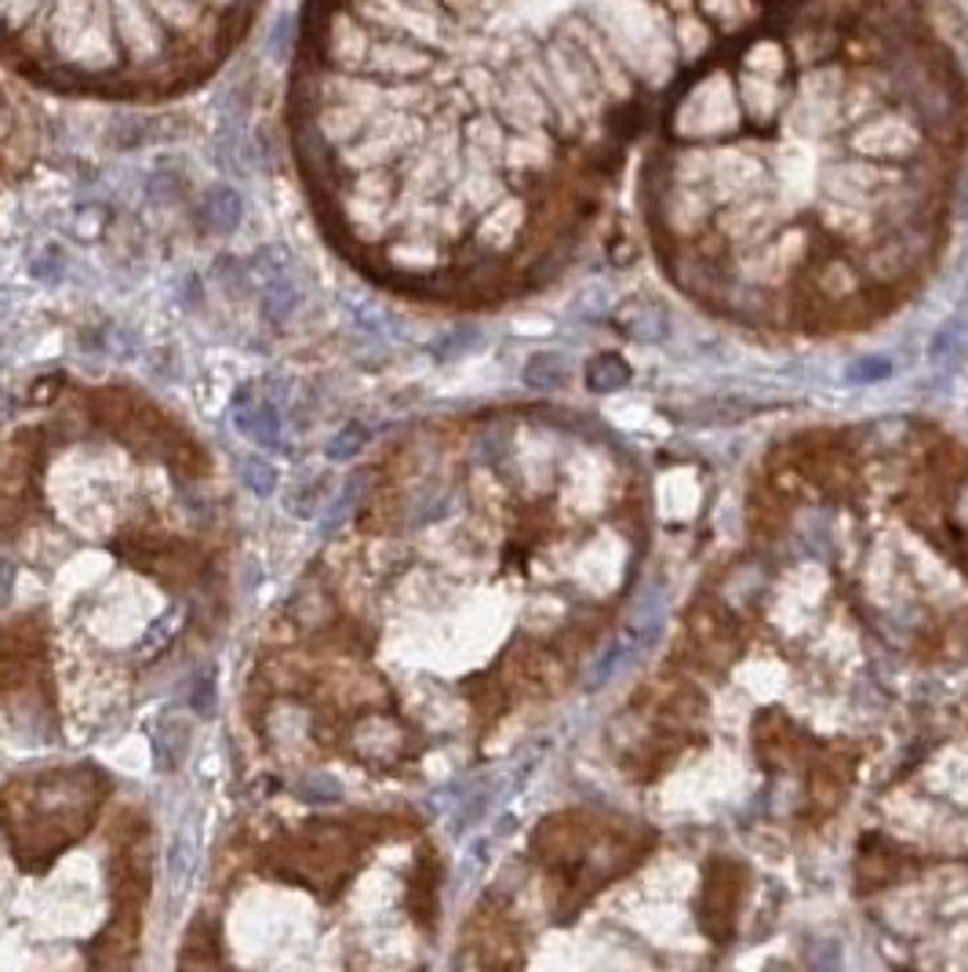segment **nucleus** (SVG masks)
Wrapping results in <instances>:
<instances>
[{"label":"nucleus","instance_id":"f257e3e1","mask_svg":"<svg viewBox=\"0 0 968 972\" xmlns=\"http://www.w3.org/2000/svg\"><path fill=\"white\" fill-rule=\"evenodd\" d=\"M805 0H306L295 157L339 230L499 252L583 208L663 106Z\"/></svg>","mask_w":968,"mask_h":972},{"label":"nucleus","instance_id":"f03ea898","mask_svg":"<svg viewBox=\"0 0 968 972\" xmlns=\"http://www.w3.org/2000/svg\"><path fill=\"white\" fill-rule=\"evenodd\" d=\"M267 0H0V58L55 95L164 102L211 80Z\"/></svg>","mask_w":968,"mask_h":972},{"label":"nucleus","instance_id":"7ed1b4c3","mask_svg":"<svg viewBox=\"0 0 968 972\" xmlns=\"http://www.w3.org/2000/svg\"><path fill=\"white\" fill-rule=\"evenodd\" d=\"M230 412H233V426L244 441H252L255 448H278L281 441V412L278 405L259 394L255 383H244L237 394L230 397Z\"/></svg>","mask_w":968,"mask_h":972},{"label":"nucleus","instance_id":"20e7f679","mask_svg":"<svg viewBox=\"0 0 968 972\" xmlns=\"http://www.w3.org/2000/svg\"><path fill=\"white\" fill-rule=\"evenodd\" d=\"M244 222V197L241 189L230 186V183H219V186H208L205 194H200V205H197V227L211 233V237H230L241 230Z\"/></svg>","mask_w":968,"mask_h":972},{"label":"nucleus","instance_id":"39448f33","mask_svg":"<svg viewBox=\"0 0 968 972\" xmlns=\"http://www.w3.org/2000/svg\"><path fill=\"white\" fill-rule=\"evenodd\" d=\"M197 856H200L197 820H194V816H186V820L178 823V831L172 834V841H168V882H172L175 893H183V888L189 885V878H194Z\"/></svg>","mask_w":968,"mask_h":972},{"label":"nucleus","instance_id":"423d86ee","mask_svg":"<svg viewBox=\"0 0 968 972\" xmlns=\"http://www.w3.org/2000/svg\"><path fill=\"white\" fill-rule=\"evenodd\" d=\"M298 299H303V292H298V284L292 281V274L267 281V284H262V295H259L262 321H270L273 328L289 325V317L298 310Z\"/></svg>","mask_w":968,"mask_h":972},{"label":"nucleus","instance_id":"0eeeda50","mask_svg":"<svg viewBox=\"0 0 968 972\" xmlns=\"http://www.w3.org/2000/svg\"><path fill=\"white\" fill-rule=\"evenodd\" d=\"M521 379H524V386H529V390H543V394H550V390H561L568 383V364H565L561 353L540 350V353H532L529 364H524Z\"/></svg>","mask_w":968,"mask_h":972},{"label":"nucleus","instance_id":"6e6552de","mask_svg":"<svg viewBox=\"0 0 968 972\" xmlns=\"http://www.w3.org/2000/svg\"><path fill=\"white\" fill-rule=\"evenodd\" d=\"M630 383V364L616 353H601L587 364V390L594 394H616Z\"/></svg>","mask_w":968,"mask_h":972},{"label":"nucleus","instance_id":"1a4fd4ad","mask_svg":"<svg viewBox=\"0 0 968 972\" xmlns=\"http://www.w3.org/2000/svg\"><path fill=\"white\" fill-rule=\"evenodd\" d=\"M241 484L252 495H259V500H270V495L278 492V484H281V473H278V467L270 463V459H262L255 452V456L241 459Z\"/></svg>","mask_w":968,"mask_h":972},{"label":"nucleus","instance_id":"9d476101","mask_svg":"<svg viewBox=\"0 0 968 972\" xmlns=\"http://www.w3.org/2000/svg\"><path fill=\"white\" fill-rule=\"evenodd\" d=\"M295 794L309 805H336V801H342V784L328 773H306L295 784Z\"/></svg>","mask_w":968,"mask_h":972},{"label":"nucleus","instance_id":"9b49d317","mask_svg":"<svg viewBox=\"0 0 968 972\" xmlns=\"http://www.w3.org/2000/svg\"><path fill=\"white\" fill-rule=\"evenodd\" d=\"M368 437H372V434H368L365 423H346L342 430L328 441L325 456L331 459V463H346V459H354L368 445Z\"/></svg>","mask_w":968,"mask_h":972},{"label":"nucleus","instance_id":"f8f14e48","mask_svg":"<svg viewBox=\"0 0 968 972\" xmlns=\"http://www.w3.org/2000/svg\"><path fill=\"white\" fill-rule=\"evenodd\" d=\"M248 270H252V277L255 281H273V277H284L292 270V255L284 252V248H278V244H267V248H259V252L252 255V263H248Z\"/></svg>","mask_w":968,"mask_h":972},{"label":"nucleus","instance_id":"ddd939ff","mask_svg":"<svg viewBox=\"0 0 968 972\" xmlns=\"http://www.w3.org/2000/svg\"><path fill=\"white\" fill-rule=\"evenodd\" d=\"M692 423H743L750 416V405L743 401H710V405H699L688 412Z\"/></svg>","mask_w":968,"mask_h":972},{"label":"nucleus","instance_id":"4468645a","mask_svg":"<svg viewBox=\"0 0 968 972\" xmlns=\"http://www.w3.org/2000/svg\"><path fill=\"white\" fill-rule=\"evenodd\" d=\"M215 707H219V689H215V674L205 670V674H197L194 685H189V710L200 718H211Z\"/></svg>","mask_w":968,"mask_h":972},{"label":"nucleus","instance_id":"2eb2a0df","mask_svg":"<svg viewBox=\"0 0 968 972\" xmlns=\"http://www.w3.org/2000/svg\"><path fill=\"white\" fill-rule=\"evenodd\" d=\"M215 277L222 281V288L226 292H244L248 284H252V270H248L241 259H233V255H222L219 263H215Z\"/></svg>","mask_w":968,"mask_h":972},{"label":"nucleus","instance_id":"dca6fc26","mask_svg":"<svg viewBox=\"0 0 968 972\" xmlns=\"http://www.w3.org/2000/svg\"><path fill=\"white\" fill-rule=\"evenodd\" d=\"M33 277L37 281H63V274H66V252L58 244H47L44 252L33 259Z\"/></svg>","mask_w":968,"mask_h":972},{"label":"nucleus","instance_id":"f3484780","mask_svg":"<svg viewBox=\"0 0 968 972\" xmlns=\"http://www.w3.org/2000/svg\"><path fill=\"white\" fill-rule=\"evenodd\" d=\"M889 372H892V364L884 358H863V361H852L848 379H852V383H881Z\"/></svg>","mask_w":968,"mask_h":972}]
</instances>
